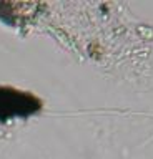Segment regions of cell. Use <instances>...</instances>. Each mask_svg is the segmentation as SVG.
I'll return each instance as SVG.
<instances>
[{"instance_id": "1", "label": "cell", "mask_w": 153, "mask_h": 159, "mask_svg": "<svg viewBox=\"0 0 153 159\" xmlns=\"http://www.w3.org/2000/svg\"><path fill=\"white\" fill-rule=\"evenodd\" d=\"M40 109V101L33 94L15 88L0 86V121L23 119Z\"/></svg>"}]
</instances>
